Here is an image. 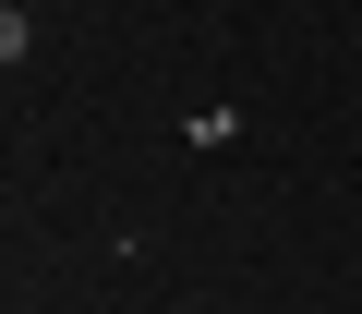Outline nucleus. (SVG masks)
I'll return each mask as SVG.
<instances>
[{
	"instance_id": "obj_1",
	"label": "nucleus",
	"mask_w": 362,
	"mask_h": 314,
	"mask_svg": "<svg viewBox=\"0 0 362 314\" xmlns=\"http://www.w3.org/2000/svg\"><path fill=\"white\" fill-rule=\"evenodd\" d=\"M0 61H25V13H13V0H0Z\"/></svg>"
}]
</instances>
